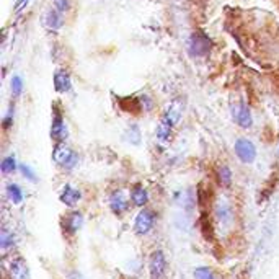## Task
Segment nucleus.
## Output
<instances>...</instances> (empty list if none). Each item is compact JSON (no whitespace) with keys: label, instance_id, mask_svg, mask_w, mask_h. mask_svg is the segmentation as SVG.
Segmentation results:
<instances>
[{"label":"nucleus","instance_id":"19","mask_svg":"<svg viewBox=\"0 0 279 279\" xmlns=\"http://www.w3.org/2000/svg\"><path fill=\"white\" fill-rule=\"evenodd\" d=\"M0 168H2V173L5 175H10L13 173L15 170H16V160L13 155H8L2 160V164H0Z\"/></svg>","mask_w":279,"mask_h":279},{"label":"nucleus","instance_id":"18","mask_svg":"<svg viewBox=\"0 0 279 279\" xmlns=\"http://www.w3.org/2000/svg\"><path fill=\"white\" fill-rule=\"evenodd\" d=\"M217 180L222 186H230L232 185V170L226 165L219 167L217 170Z\"/></svg>","mask_w":279,"mask_h":279},{"label":"nucleus","instance_id":"13","mask_svg":"<svg viewBox=\"0 0 279 279\" xmlns=\"http://www.w3.org/2000/svg\"><path fill=\"white\" fill-rule=\"evenodd\" d=\"M62 23H64V13H61L57 8H51L46 13V16H44V25L52 31L61 30Z\"/></svg>","mask_w":279,"mask_h":279},{"label":"nucleus","instance_id":"25","mask_svg":"<svg viewBox=\"0 0 279 279\" xmlns=\"http://www.w3.org/2000/svg\"><path fill=\"white\" fill-rule=\"evenodd\" d=\"M13 116H15V105H12L10 108H8V111L5 114L4 121H2V126H4L5 131H8L13 126Z\"/></svg>","mask_w":279,"mask_h":279},{"label":"nucleus","instance_id":"20","mask_svg":"<svg viewBox=\"0 0 279 279\" xmlns=\"http://www.w3.org/2000/svg\"><path fill=\"white\" fill-rule=\"evenodd\" d=\"M15 245V237L12 232H8L7 229L2 230V235H0V247H2V250H8L10 247Z\"/></svg>","mask_w":279,"mask_h":279},{"label":"nucleus","instance_id":"7","mask_svg":"<svg viewBox=\"0 0 279 279\" xmlns=\"http://www.w3.org/2000/svg\"><path fill=\"white\" fill-rule=\"evenodd\" d=\"M214 214H215V219H217V222H219V226L224 229H229L233 224V219H235V214H233L232 206L226 200L217 201Z\"/></svg>","mask_w":279,"mask_h":279},{"label":"nucleus","instance_id":"11","mask_svg":"<svg viewBox=\"0 0 279 279\" xmlns=\"http://www.w3.org/2000/svg\"><path fill=\"white\" fill-rule=\"evenodd\" d=\"M110 208L116 215H121L123 212H126L129 209V203H128V197L124 196L123 191H114L110 196Z\"/></svg>","mask_w":279,"mask_h":279},{"label":"nucleus","instance_id":"1","mask_svg":"<svg viewBox=\"0 0 279 279\" xmlns=\"http://www.w3.org/2000/svg\"><path fill=\"white\" fill-rule=\"evenodd\" d=\"M212 49V41L204 31H193L188 38V52L193 57H204Z\"/></svg>","mask_w":279,"mask_h":279},{"label":"nucleus","instance_id":"17","mask_svg":"<svg viewBox=\"0 0 279 279\" xmlns=\"http://www.w3.org/2000/svg\"><path fill=\"white\" fill-rule=\"evenodd\" d=\"M7 196L13 204H20L23 201V191L16 183H8L7 185Z\"/></svg>","mask_w":279,"mask_h":279},{"label":"nucleus","instance_id":"15","mask_svg":"<svg viewBox=\"0 0 279 279\" xmlns=\"http://www.w3.org/2000/svg\"><path fill=\"white\" fill-rule=\"evenodd\" d=\"M131 200H132V203L136 204V206H146V203L149 201V193H147V190L144 186L137 185V186L132 188Z\"/></svg>","mask_w":279,"mask_h":279},{"label":"nucleus","instance_id":"6","mask_svg":"<svg viewBox=\"0 0 279 279\" xmlns=\"http://www.w3.org/2000/svg\"><path fill=\"white\" fill-rule=\"evenodd\" d=\"M150 279H164L167 274V258L162 250H155L149 260Z\"/></svg>","mask_w":279,"mask_h":279},{"label":"nucleus","instance_id":"2","mask_svg":"<svg viewBox=\"0 0 279 279\" xmlns=\"http://www.w3.org/2000/svg\"><path fill=\"white\" fill-rule=\"evenodd\" d=\"M67 124L62 116V110L59 108V103H52V119H51V139L56 144H64L67 139Z\"/></svg>","mask_w":279,"mask_h":279},{"label":"nucleus","instance_id":"24","mask_svg":"<svg viewBox=\"0 0 279 279\" xmlns=\"http://www.w3.org/2000/svg\"><path fill=\"white\" fill-rule=\"evenodd\" d=\"M126 134H128V139L132 142V144H139L141 142V131L137 128V124H132L128 128V131H126Z\"/></svg>","mask_w":279,"mask_h":279},{"label":"nucleus","instance_id":"16","mask_svg":"<svg viewBox=\"0 0 279 279\" xmlns=\"http://www.w3.org/2000/svg\"><path fill=\"white\" fill-rule=\"evenodd\" d=\"M82 224H84V217H82V214L80 212H72L67 215V219H66V229L69 233H75L80 227H82Z\"/></svg>","mask_w":279,"mask_h":279},{"label":"nucleus","instance_id":"21","mask_svg":"<svg viewBox=\"0 0 279 279\" xmlns=\"http://www.w3.org/2000/svg\"><path fill=\"white\" fill-rule=\"evenodd\" d=\"M194 279H217L215 277V274L211 271L209 268H206V266H201V268H196L194 269V273H193Z\"/></svg>","mask_w":279,"mask_h":279},{"label":"nucleus","instance_id":"12","mask_svg":"<svg viewBox=\"0 0 279 279\" xmlns=\"http://www.w3.org/2000/svg\"><path fill=\"white\" fill-rule=\"evenodd\" d=\"M8 271H10L12 279H28L30 271H28V265L23 258H15L10 262L8 266Z\"/></svg>","mask_w":279,"mask_h":279},{"label":"nucleus","instance_id":"5","mask_svg":"<svg viewBox=\"0 0 279 279\" xmlns=\"http://www.w3.org/2000/svg\"><path fill=\"white\" fill-rule=\"evenodd\" d=\"M233 150L240 162L244 164H253L256 158V147L255 144L247 137H238L233 144Z\"/></svg>","mask_w":279,"mask_h":279},{"label":"nucleus","instance_id":"28","mask_svg":"<svg viewBox=\"0 0 279 279\" xmlns=\"http://www.w3.org/2000/svg\"><path fill=\"white\" fill-rule=\"evenodd\" d=\"M28 2H30V0H16V4H15V10H16V12H20L22 8H23L26 4H28Z\"/></svg>","mask_w":279,"mask_h":279},{"label":"nucleus","instance_id":"26","mask_svg":"<svg viewBox=\"0 0 279 279\" xmlns=\"http://www.w3.org/2000/svg\"><path fill=\"white\" fill-rule=\"evenodd\" d=\"M54 8H57L61 13H67L70 10V2L69 0H52Z\"/></svg>","mask_w":279,"mask_h":279},{"label":"nucleus","instance_id":"10","mask_svg":"<svg viewBox=\"0 0 279 279\" xmlns=\"http://www.w3.org/2000/svg\"><path fill=\"white\" fill-rule=\"evenodd\" d=\"M80 197H82V193H80L78 188L72 186V185L62 186L61 194H59V200L66 206H69V208H74V206H77V203L80 201Z\"/></svg>","mask_w":279,"mask_h":279},{"label":"nucleus","instance_id":"3","mask_svg":"<svg viewBox=\"0 0 279 279\" xmlns=\"http://www.w3.org/2000/svg\"><path fill=\"white\" fill-rule=\"evenodd\" d=\"M52 160L64 170H74L78 164V154L66 144H56L52 150Z\"/></svg>","mask_w":279,"mask_h":279},{"label":"nucleus","instance_id":"27","mask_svg":"<svg viewBox=\"0 0 279 279\" xmlns=\"http://www.w3.org/2000/svg\"><path fill=\"white\" fill-rule=\"evenodd\" d=\"M18 168H20V172L23 173V176H25V178H28L30 182H36V173L33 172V168H31V167L22 164Z\"/></svg>","mask_w":279,"mask_h":279},{"label":"nucleus","instance_id":"22","mask_svg":"<svg viewBox=\"0 0 279 279\" xmlns=\"http://www.w3.org/2000/svg\"><path fill=\"white\" fill-rule=\"evenodd\" d=\"M10 87H12L13 96H20L22 92H23V78L20 75H13L12 82H10Z\"/></svg>","mask_w":279,"mask_h":279},{"label":"nucleus","instance_id":"8","mask_svg":"<svg viewBox=\"0 0 279 279\" xmlns=\"http://www.w3.org/2000/svg\"><path fill=\"white\" fill-rule=\"evenodd\" d=\"M154 222H155V214H154V211L142 209L137 214L136 222H134V229H136V233H139V235H147V233L152 229H154Z\"/></svg>","mask_w":279,"mask_h":279},{"label":"nucleus","instance_id":"23","mask_svg":"<svg viewBox=\"0 0 279 279\" xmlns=\"http://www.w3.org/2000/svg\"><path fill=\"white\" fill-rule=\"evenodd\" d=\"M137 105L141 106V110H144V111H152V110H154V106H155L154 100H152L149 95H141L139 100H137Z\"/></svg>","mask_w":279,"mask_h":279},{"label":"nucleus","instance_id":"4","mask_svg":"<svg viewBox=\"0 0 279 279\" xmlns=\"http://www.w3.org/2000/svg\"><path fill=\"white\" fill-rule=\"evenodd\" d=\"M230 114H232V119L235 121L240 128L248 129L251 128L253 124V118H251V111H250V106L244 102V100H238L230 106Z\"/></svg>","mask_w":279,"mask_h":279},{"label":"nucleus","instance_id":"14","mask_svg":"<svg viewBox=\"0 0 279 279\" xmlns=\"http://www.w3.org/2000/svg\"><path fill=\"white\" fill-rule=\"evenodd\" d=\"M173 128L175 124L170 121L165 116H162V119L157 126V139L164 144V142H168L170 137H172V132H173Z\"/></svg>","mask_w":279,"mask_h":279},{"label":"nucleus","instance_id":"9","mask_svg":"<svg viewBox=\"0 0 279 279\" xmlns=\"http://www.w3.org/2000/svg\"><path fill=\"white\" fill-rule=\"evenodd\" d=\"M52 84H54V90H56L57 93H67L72 88L70 74L66 69H57L56 72H54Z\"/></svg>","mask_w":279,"mask_h":279}]
</instances>
